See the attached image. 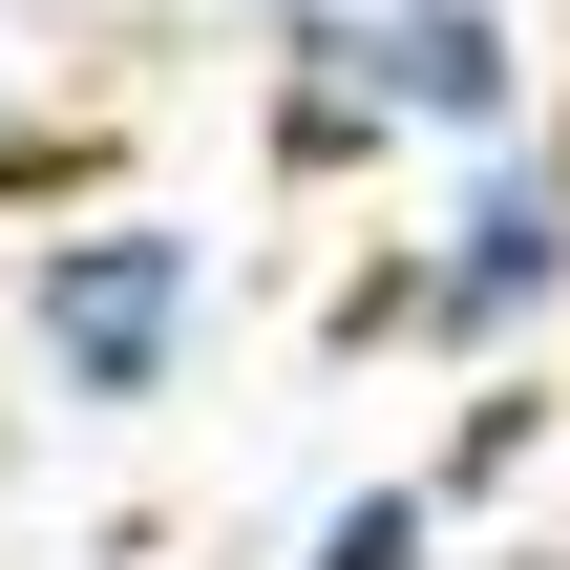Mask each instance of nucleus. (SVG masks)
I'll return each instance as SVG.
<instances>
[{"label":"nucleus","mask_w":570,"mask_h":570,"mask_svg":"<svg viewBox=\"0 0 570 570\" xmlns=\"http://www.w3.org/2000/svg\"><path fill=\"white\" fill-rule=\"evenodd\" d=\"M0 338H21V381L63 423H148L212 360V233L148 212V190H85V212H42L0 254Z\"/></svg>","instance_id":"f257e3e1"},{"label":"nucleus","mask_w":570,"mask_h":570,"mask_svg":"<svg viewBox=\"0 0 570 570\" xmlns=\"http://www.w3.org/2000/svg\"><path fill=\"white\" fill-rule=\"evenodd\" d=\"M423 296H444V338H423V360H570V127L444 148Z\"/></svg>","instance_id":"f03ea898"},{"label":"nucleus","mask_w":570,"mask_h":570,"mask_svg":"<svg viewBox=\"0 0 570 570\" xmlns=\"http://www.w3.org/2000/svg\"><path fill=\"white\" fill-rule=\"evenodd\" d=\"M275 63H254V148L296 169V190H360V169H402L423 127H402V63H381V21L360 0H296V21H254Z\"/></svg>","instance_id":"7ed1b4c3"},{"label":"nucleus","mask_w":570,"mask_h":570,"mask_svg":"<svg viewBox=\"0 0 570 570\" xmlns=\"http://www.w3.org/2000/svg\"><path fill=\"white\" fill-rule=\"evenodd\" d=\"M360 21H381L423 148H508V127H529V21H508V0H360Z\"/></svg>","instance_id":"20e7f679"},{"label":"nucleus","mask_w":570,"mask_h":570,"mask_svg":"<svg viewBox=\"0 0 570 570\" xmlns=\"http://www.w3.org/2000/svg\"><path fill=\"white\" fill-rule=\"evenodd\" d=\"M550 360H465V423H444V465H423V487H444V508H508V487H529V465H550Z\"/></svg>","instance_id":"39448f33"},{"label":"nucleus","mask_w":570,"mask_h":570,"mask_svg":"<svg viewBox=\"0 0 570 570\" xmlns=\"http://www.w3.org/2000/svg\"><path fill=\"white\" fill-rule=\"evenodd\" d=\"M444 529H465V508H444L423 465H381V487H338V508L296 529V570H444Z\"/></svg>","instance_id":"423d86ee"},{"label":"nucleus","mask_w":570,"mask_h":570,"mask_svg":"<svg viewBox=\"0 0 570 570\" xmlns=\"http://www.w3.org/2000/svg\"><path fill=\"white\" fill-rule=\"evenodd\" d=\"M317 338H338V360H381V338H444V296H423V233H402V254H360V275L317 296Z\"/></svg>","instance_id":"0eeeda50"},{"label":"nucleus","mask_w":570,"mask_h":570,"mask_svg":"<svg viewBox=\"0 0 570 570\" xmlns=\"http://www.w3.org/2000/svg\"><path fill=\"white\" fill-rule=\"evenodd\" d=\"M42 190H63V106L21 63V21H0V212H42Z\"/></svg>","instance_id":"6e6552de"},{"label":"nucleus","mask_w":570,"mask_h":570,"mask_svg":"<svg viewBox=\"0 0 570 570\" xmlns=\"http://www.w3.org/2000/svg\"><path fill=\"white\" fill-rule=\"evenodd\" d=\"M85 570H169V550H148V529H106V550H85Z\"/></svg>","instance_id":"1a4fd4ad"},{"label":"nucleus","mask_w":570,"mask_h":570,"mask_svg":"<svg viewBox=\"0 0 570 570\" xmlns=\"http://www.w3.org/2000/svg\"><path fill=\"white\" fill-rule=\"evenodd\" d=\"M487 570H570V550H487Z\"/></svg>","instance_id":"9d476101"},{"label":"nucleus","mask_w":570,"mask_h":570,"mask_svg":"<svg viewBox=\"0 0 570 570\" xmlns=\"http://www.w3.org/2000/svg\"><path fill=\"white\" fill-rule=\"evenodd\" d=\"M233 21H296V0H233Z\"/></svg>","instance_id":"9b49d317"}]
</instances>
